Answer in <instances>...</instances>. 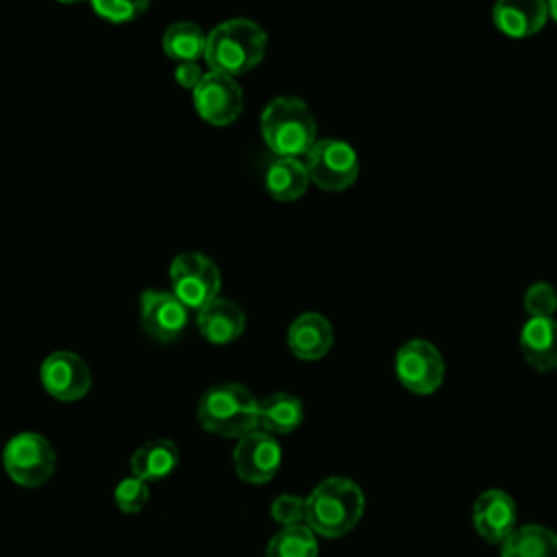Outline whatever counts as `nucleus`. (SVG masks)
<instances>
[{"label": "nucleus", "mask_w": 557, "mask_h": 557, "mask_svg": "<svg viewBox=\"0 0 557 557\" xmlns=\"http://www.w3.org/2000/svg\"><path fill=\"white\" fill-rule=\"evenodd\" d=\"M268 48V35L250 20L237 17L218 24L207 35L205 61L213 72L239 76L259 65Z\"/></svg>", "instance_id": "f03ea898"}, {"label": "nucleus", "mask_w": 557, "mask_h": 557, "mask_svg": "<svg viewBox=\"0 0 557 557\" xmlns=\"http://www.w3.org/2000/svg\"><path fill=\"white\" fill-rule=\"evenodd\" d=\"M309 181L326 191H342L359 176V157L348 141L318 139L305 157Z\"/></svg>", "instance_id": "0eeeda50"}, {"label": "nucleus", "mask_w": 557, "mask_h": 557, "mask_svg": "<svg viewBox=\"0 0 557 557\" xmlns=\"http://www.w3.org/2000/svg\"><path fill=\"white\" fill-rule=\"evenodd\" d=\"M198 331L211 344H231L235 342L246 326V315L233 300L215 298L198 311Z\"/></svg>", "instance_id": "f3484780"}, {"label": "nucleus", "mask_w": 557, "mask_h": 557, "mask_svg": "<svg viewBox=\"0 0 557 557\" xmlns=\"http://www.w3.org/2000/svg\"><path fill=\"white\" fill-rule=\"evenodd\" d=\"M546 9H548V17L557 24V0H546Z\"/></svg>", "instance_id": "c85d7f7f"}, {"label": "nucleus", "mask_w": 557, "mask_h": 557, "mask_svg": "<svg viewBox=\"0 0 557 557\" xmlns=\"http://www.w3.org/2000/svg\"><path fill=\"white\" fill-rule=\"evenodd\" d=\"M52 444L33 431L13 435L2 450V466L7 474L22 487H37L46 483L54 472Z\"/></svg>", "instance_id": "39448f33"}, {"label": "nucleus", "mask_w": 557, "mask_h": 557, "mask_svg": "<svg viewBox=\"0 0 557 557\" xmlns=\"http://www.w3.org/2000/svg\"><path fill=\"white\" fill-rule=\"evenodd\" d=\"M91 9L107 22L124 24L137 20L150 4V0H89Z\"/></svg>", "instance_id": "393cba45"}, {"label": "nucleus", "mask_w": 557, "mask_h": 557, "mask_svg": "<svg viewBox=\"0 0 557 557\" xmlns=\"http://www.w3.org/2000/svg\"><path fill=\"white\" fill-rule=\"evenodd\" d=\"M194 107L202 120L215 126L235 122L244 109V94L235 76L222 72H207L191 89Z\"/></svg>", "instance_id": "1a4fd4ad"}, {"label": "nucleus", "mask_w": 557, "mask_h": 557, "mask_svg": "<svg viewBox=\"0 0 557 557\" xmlns=\"http://www.w3.org/2000/svg\"><path fill=\"white\" fill-rule=\"evenodd\" d=\"M270 513H272L274 522H278L281 527L302 524L305 516H307V498H300V496H294V494H281L272 503Z\"/></svg>", "instance_id": "bb28decb"}, {"label": "nucleus", "mask_w": 557, "mask_h": 557, "mask_svg": "<svg viewBox=\"0 0 557 557\" xmlns=\"http://www.w3.org/2000/svg\"><path fill=\"white\" fill-rule=\"evenodd\" d=\"M141 326L157 342H174L187 326V307L170 292L141 294Z\"/></svg>", "instance_id": "f8f14e48"}, {"label": "nucleus", "mask_w": 557, "mask_h": 557, "mask_svg": "<svg viewBox=\"0 0 557 557\" xmlns=\"http://www.w3.org/2000/svg\"><path fill=\"white\" fill-rule=\"evenodd\" d=\"M520 350L524 361L540 370H557V320L529 318L520 331Z\"/></svg>", "instance_id": "dca6fc26"}, {"label": "nucleus", "mask_w": 557, "mask_h": 557, "mask_svg": "<svg viewBox=\"0 0 557 557\" xmlns=\"http://www.w3.org/2000/svg\"><path fill=\"white\" fill-rule=\"evenodd\" d=\"M366 498L361 487L346 476L324 479L307 496V527L322 537H342L363 516Z\"/></svg>", "instance_id": "f257e3e1"}, {"label": "nucleus", "mask_w": 557, "mask_h": 557, "mask_svg": "<svg viewBox=\"0 0 557 557\" xmlns=\"http://www.w3.org/2000/svg\"><path fill=\"white\" fill-rule=\"evenodd\" d=\"M281 444L263 429H255L239 437L233 450V466L246 483H268L281 468Z\"/></svg>", "instance_id": "9d476101"}, {"label": "nucleus", "mask_w": 557, "mask_h": 557, "mask_svg": "<svg viewBox=\"0 0 557 557\" xmlns=\"http://www.w3.org/2000/svg\"><path fill=\"white\" fill-rule=\"evenodd\" d=\"M500 557H557V533L540 524L516 527L505 537Z\"/></svg>", "instance_id": "412c9836"}, {"label": "nucleus", "mask_w": 557, "mask_h": 557, "mask_svg": "<svg viewBox=\"0 0 557 557\" xmlns=\"http://www.w3.org/2000/svg\"><path fill=\"white\" fill-rule=\"evenodd\" d=\"M265 557H318L315 533L307 524L283 527L268 542Z\"/></svg>", "instance_id": "5701e85b"}, {"label": "nucleus", "mask_w": 557, "mask_h": 557, "mask_svg": "<svg viewBox=\"0 0 557 557\" xmlns=\"http://www.w3.org/2000/svg\"><path fill=\"white\" fill-rule=\"evenodd\" d=\"M198 422L222 437H244L259 426V400L239 383H218L198 403Z\"/></svg>", "instance_id": "20e7f679"}, {"label": "nucleus", "mask_w": 557, "mask_h": 557, "mask_svg": "<svg viewBox=\"0 0 557 557\" xmlns=\"http://www.w3.org/2000/svg\"><path fill=\"white\" fill-rule=\"evenodd\" d=\"M398 381L413 394H433L444 381V359L426 339H409L394 359Z\"/></svg>", "instance_id": "6e6552de"}, {"label": "nucleus", "mask_w": 557, "mask_h": 557, "mask_svg": "<svg viewBox=\"0 0 557 557\" xmlns=\"http://www.w3.org/2000/svg\"><path fill=\"white\" fill-rule=\"evenodd\" d=\"M113 498H115V505L124 513H137L148 505L150 490H148L146 481H141L137 476H126L117 483V487L113 492Z\"/></svg>", "instance_id": "a878e982"}, {"label": "nucleus", "mask_w": 557, "mask_h": 557, "mask_svg": "<svg viewBox=\"0 0 557 557\" xmlns=\"http://www.w3.org/2000/svg\"><path fill=\"white\" fill-rule=\"evenodd\" d=\"M205 76V72L200 70V65L196 61H187V63H178L176 70H174V78L181 87H187V89H194L200 78Z\"/></svg>", "instance_id": "cd10ccee"}, {"label": "nucleus", "mask_w": 557, "mask_h": 557, "mask_svg": "<svg viewBox=\"0 0 557 557\" xmlns=\"http://www.w3.org/2000/svg\"><path fill=\"white\" fill-rule=\"evenodd\" d=\"M181 461L178 446L172 440L157 437L146 444H141L133 457H131V472L133 476L150 483V481H161L168 474L176 470Z\"/></svg>", "instance_id": "a211bd4d"}, {"label": "nucleus", "mask_w": 557, "mask_h": 557, "mask_svg": "<svg viewBox=\"0 0 557 557\" xmlns=\"http://www.w3.org/2000/svg\"><path fill=\"white\" fill-rule=\"evenodd\" d=\"M205 48L207 35L194 22H176L163 33V52L178 63L205 57Z\"/></svg>", "instance_id": "4be33fe9"}, {"label": "nucleus", "mask_w": 557, "mask_h": 557, "mask_svg": "<svg viewBox=\"0 0 557 557\" xmlns=\"http://www.w3.org/2000/svg\"><path fill=\"white\" fill-rule=\"evenodd\" d=\"M44 389L63 403H74L89 392L91 374L87 363L70 350H57L48 355L39 370Z\"/></svg>", "instance_id": "9b49d317"}, {"label": "nucleus", "mask_w": 557, "mask_h": 557, "mask_svg": "<svg viewBox=\"0 0 557 557\" xmlns=\"http://www.w3.org/2000/svg\"><path fill=\"white\" fill-rule=\"evenodd\" d=\"M309 183L305 163L294 157H278L265 170V189L278 202L298 200Z\"/></svg>", "instance_id": "6ab92c4d"}, {"label": "nucleus", "mask_w": 557, "mask_h": 557, "mask_svg": "<svg viewBox=\"0 0 557 557\" xmlns=\"http://www.w3.org/2000/svg\"><path fill=\"white\" fill-rule=\"evenodd\" d=\"M57 2H63V4H74V2H83V0H57Z\"/></svg>", "instance_id": "c756f323"}, {"label": "nucleus", "mask_w": 557, "mask_h": 557, "mask_svg": "<svg viewBox=\"0 0 557 557\" xmlns=\"http://www.w3.org/2000/svg\"><path fill=\"white\" fill-rule=\"evenodd\" d=\"M305 418L302 403L287 392H276L259 403V426L272 435H287Z\"/></svg>", "instance_id": "aec40b11"}, {"label": "nucleus", "mask_w": 557, "mask_h": 557, "mask_svg": "<svg viewBox=\"0 0 557 557\" xmlns=\"http://www.w3.org/2000/svg\"><path fill=\"white\" fill-rule=\"evenodd\" d=\"M287 346L298 359H322L333 346L331 322L313 311L298 315L287 331Z\"/></svg>", "instance_id": "2eb2a0df"}, {"label": "nucleus", "mask_w": 557, "mask_h": 557, "mask_svg": "<svg viewBox=\"0 0 557 557\" xmlns=\"http://www.w3.org/2000/svg\"><path fill=\"white\" fill-rule=\"evenodd\" d=\"M261 135L276 157H307L315 139V120L305 100L294 96L274 98L261 113Z\"/></svg>", "instance_id": "7ed1b4c3"}, {"label": "nucleus", "mask_w": 557, "mask_h": 557, "mask_svg": "<svg viewBox=\"0 0 557 557\" xmlns=\"http://www.w3.org/2000/svg\"><path fill=\"white\" fill-rule=\"evenodd\" d=\"M522 305L529 318H553L557 311V292L550 283L537 281L527 287Z\"/></svg>", "instance_id": "b1692460"}, {"label": "nucleus", "mask_w": 557, "mask_h": 557, "mask_svg": "<svg viewBox=\"0 0 557 557\" xmlns=\"http://www.w3.org/2000/svg\"><path fill=\"white\" fill-rule=\"evenodd\" d=\"M472 520L483 540L503 544L505 537L516 529L518 509L513 498L503 490H487L476 498L472 507Z\"/></svg>", "instance_id": "ddd939ff"}, {"label": "nucleus", "mask_w": 557, "mask_h": 557, "mask_svg": "<svg viewBox=\"0 0 557 557\" xmlns=\"http://www.w3.org/2000/svg\"><path fill=\"white\" fill-rule=\"evenodd\" d=\"M172 294L187 309H202L218 298L222 278L218 265L202 252H181L170 265Z\"/></svg>", "instance_id": "423d86ee"}, {"label": "nucleus", "mask_w": 557, "mask_h": 557, "mask_svg": "<svg viewBox=\"0 0 557 557\" xmlns=\"http://www.w3.org/2000/svg\"><path fill=\"white\" fill-rule=\"evenodd\" d=\"M494 26L513 39L540 33L548 20L546 0H496L492 7Z\"/></svg>", "instance_id": "4468645a"}]
</instances>
